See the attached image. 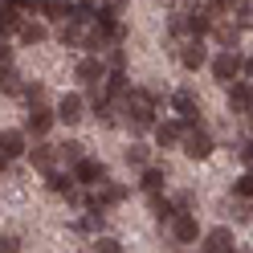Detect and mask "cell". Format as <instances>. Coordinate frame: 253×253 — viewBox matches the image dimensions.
Returning <instances> with one entry per match:
<instances>
[{
  "label": "cell",
  "mask_w": 253,
  "mask_h": 253,
  "mask_svg": "<svg viewBox=\"0 0 253 253\" xmlns=\"http://www.w3.org/2000/svg\"><path fill=\"white\" fill-rule=\"evenodd\" d=\"M94 29H98V21H57V41L66 45V49H90L94 41Z\"/></svg>",
  "instance_id": "obj_1"
},
{
  "label": "cell",
  "mask_w": 253,
  "mask_h": 253,
  "mask_svg": "<svg viewBox=\"0 0 253 253\" xmlns=\"http://www.w3.org/2000/svg\"><path fill=\"white\" fill-rule=\"evenodd\" d=\"M180 143H184V155H188V160H209V155H212V139H209V131H204L200 123H184Z\"/></svg>",
  "instance_id": "obj_2"
},
{
  "label": "cell",
  "mask_w": 253,
  "mask_h": 253,
  "mask_svg": "<svg viewBox=\"0 0 253 253\" xmlns=\"http://www.w3.org/2000/svg\"><path fill=\"white\" fill-rule=\"evenodd\" d=\"M209 66H212V78H216V82L229 86L233 78L241 74V53H237V45H233V49H220V53L209 61Z\"/></svg>",
  "instance_id": "obj_3"
},
{
  "label": "cell",
  "mask_w": 253,
  "mask_h": 253,
  "mask_svg": "<svg viewBox=\"0 0 253 253\" xmlns=\"http://www.w3.org/2000/svg\"><path fill=\"white\" fill-rule=\"evenodd\" d=\"M204 61H209L204 37H184V41H180V66H184V70H200Z\"/></svg>",
  "instance_id": "obj_4"
},
{
  "label": "cell",
  "mask_w": 253,
  "mask_h": 253,
  "mask_svg": "<svg viewBox=\"0 0 253 253\" xmlns=\"http://www.w3.org/2000/svg\"><path fill=\"white\" fill-rule=\"evenodd\" d=\"M209 33L216 37V45H220V49H233V45L241 41V25H237V21H229L225 12H220V17H212V29H209Z\"/></svg>",
  "instance_id": "obj_5"
},
{
  "label": "cell",
  "mask_w": 253,
  "mask_h": 253,
  "mask_svg": "<svg viewBox=\"0 0 253 253\" xmlns=\"http://www.w3.org/2000/svg\"><path fill=\"white\" fill-rule=\"evenodd\" d=\"M106 176H110V171H106L102 160H90V155H82V160L74 164V180H78V184H90V188H94V184L106 180Z\"/></svg>",
  "instance_id": "obj_6"
},
{
  "label": "cell",
  "mask_w": 253,
  "mask_h": 253,
  "mask_svg": "<svg viewBox=\"0 0 253 253\" xmlns=\"http://www.w3.org/2000/svg\"><path fill=\"white\" fill-rule=\"evenodd\" d=\"M126 196V188L123 184H115V180H98V184H94V192H90V204H98V209H110V204H119Z\"/></svg>",
  "instance_id": "obj_7"
},
{
  "label": "cell",
  "mask_w": 253,
  "mask_h": 253,
  "mask_svg": "<svg viewBox=\"0 0 253 253\" xmlns=\"http://www.w3.org/2000/svg\"><path fill=\"white\" fill-rule=\"evenodd\" d=\"M171 237H176V245H192L196 237H200L196 216L192 212H176V216H171Z\"/></svg>",
  "instance_id": "obj_8"
},
{
  "label": "cell",
  "mask_w": 253,
  "mask_h": 253,
  "mask_svg": "<svg viewBox=\"0 0 253 253\" xmlns=\"http://www.w3.org/2000/svg\"><path fill=\"white\" fill-rule=\"evenodd\" d=\"M82 110H86V98H82V94H61V102H57V119L66 123V126L82 123V119H86Z\"/></svg>",
  "instance_id": "obj_9"
},
{
  "label": "cell",
  "mask_w": 253,
  "mask_h": 253,
  "mask_svg": "<svg viewBox=\"0 0 253 253\" xmlns=\"http://www.w3.org/2000/svg\"><path fill=\"white\" fill-rule=\"evenodd\" d=\"M57 123V115H49L45 106H33L29 110V119H25V135H33V139H41V135H49V126Z\"/></svg>",
  "instance_id": "obj_10"
},
{
  "label": "cell",
  "mask_w": 253,
  "mask_h": 253,
  "mask_svg": "<svg viewBox=\"0 0 253 253\" xmlns=\"http://www.w3.org/2000/svg\"><path fill=\"white\" fill-rule=\"evenodd\" d=\"M74 78L82 86H90V82H98V78H106V61H102V53L98 57H82L78 61V70H74Z\"/></svg>",
  "instance_id": "obj_11"
},
{
  "label": "cell",
  "mask_w": 253,
  "mask_h": 253,
  "mask_svg": "<svg viewBox=\"0 0 253 253\" xmlns=\"http://www.w3.org/2000/svg\"><path fill=\"white\" fill-rule=\"evenodd\" d=\"M171 106L180 110L184 123H200V102H196L192 90H176V94H171Z\"/></svg>",
  "instance_id": "obj_12"
},
{
  "label": "cell",
  "mask_w": 253,
  "mask_h": 253,
  "mask_svg": "<svg viewBox=\"0 0 253 253\" xmlns=\"http://www.w3.org/2000/svg\"><path fill=\"white\" fill-rule=\"evenodd\" d=\"M225 90H229V106L237 110V115H249V106H253V86H245V82H237V78H233Z\"/></svg>",
  "instance_id": "obj_13"
},
{
  "label": "cell",
  "mask_w": 253,
  "mask_h": 253,
  "mask_svg": "<svg viewBox=\"0 0 253 253\" xmlns=\"http://www.w3.org/2000/svg\"><path fill=\"white\" fill-rule=\"evenodd\" d=\"M21 21H25V8L17 4V0H4V4H0V37H4V33H17Z\"/></svg>",
  "instance_id": "obj_14"
},
{
  "label": "cell",
  "mask_w": 253,
  "mask_h": 253,
  "mask_svg": "<svg viewBox=\"0 0 253 253\" xmlns=\"http://www.w3.org/2000/svg\"><path fill=\"white\" fill-rule=\"evenodd\" d=\"M184 135V119H168V123H155V143L160 147H176Z\"/></svg>",
  "instance_id": "obj_15"
},
{
  "label": "cell",
  "mask_w": 253,
  "mask_h": 253,
  "mask_svg": "<svg viewBox=\"0 0 253 253\" xmlns=\"http://www.w3.org/2000/svg\"><path fill=\"white\" fill-rule=\"evenodd\" d=\"M25 147H29L25 131H0V155H4V160H17V155H25Z\"/></svg>",
  "instance_id": "obj_16"
},
{
  "label": "cell",
  "mask_w": 253,
  "mask_h": 253,
  "mask_svg": "<svg viewBox=\"0 0 253 253\" xmlns=\"http://www.w3.org/2000/svg\"><path fill=\"white\" fill-rule=\"evenodd\" d=\"M204 253H233V233L220 225V229H212V233H204V245H200Z\"/></svg>",
  "instance_id": "obj_17"
},
{
  "label": "cell",
  "mask_w": 253,
  "mask_h": 253,
  "mask_svg": "<svg viewBox=\"0 0 253 253\" xmlns=\"http://www.w3.org/2000/svg\"><path fill=\"white\" fill-rule=\"evenodd\" d=\"M25 155H29V160H33V168H41V171H49V168L57 164V147H45V143L25 147Z\"/></svg>",
  "instance_id": "obj_18"
},
{
  "label": "cell",
  "mask_w": 253,
  "mask_h": 253,
  "mask_svg": "<svg viewBox=\"0 0 253 253\" xmlns=\"http://www.w3.org/2000/svg\"><path fill=\"white\" fill-rule=\"evenodd\" d=\"M98 21L102 25H115V21H123V12H126V0H98Z\"/></svg>",
  "instance_id": "obj_19"
},
{
  "label": "cell",
  "mask_w": 253,
  "mask_h": 253,
  "mask_svg": "<svg viewBox=\"0 0 253 253\" xmlns=\"http://www.w3.org/2000/svg\"><path fill=\"white\" fill-rule=\"evenodd\" d=\"M74 188H78L74 171H53V168H49V192H57V196H70Z\"/></svg>",
  "instance_id": "obj_20"
},
{
  "label": "cell",
  "mask_w": 253,
  "mask_h": 253,
  "mask_svg": "<svg viewBox=\"0 0 253 253\" xmlns=\"http://www.w3.org/2000/svg\"><path fill=\"white\" fill-rule=\"evenodd\" d=\"M17 33H21V41H25V45H41L45 37H49V29H45L41 21H21Z\"/></svg>",
  "instance_id": "obj_21"
},
{
  "label": "cell",
  "mask_w": 253,
  "mask_h": 253,
  "mask_svg": "<svg viewBox=\"0 0 253 253\" xmlns=\"http://www.w3.org/2000/svg\"><path fill=\"white\" fill-rule=\"evenodd\" d=\"M41 12L49 21H70L74 17V4H70V0H41Z\"/></svg>",
  "instance_id": "obj_22"
},
{
  "label": "cell",
  "mask_w": 253,
  "mask_h": 253,
  "mask_svg": "<svg viewBox=\"0 0 253 253\" xmlns=\"http://www.w3.org/2000/svg\"><path fill=\"white\" fill-rule=\"evenodd\" d=\"M139 184H143V192H164V184H168V171L164 168H143V180H139Z\"/></svg>",
  "instance_id": "obj_23"
},
{
  "label": "cell",
  "mask_w": 253,
  "mask_h": 253,
  "mask_svg": "<svg viewBox=\"0 0 253 253\" xmlns=\"http://www.w3.org/2000/svg\"><path fill=\"white\" fill-rule=\"evenodd\" d=\"M21 90H25V78L12 66H4V70H0V94H21Z\"/></svg>",
  "instance_id": "obj_24"
},
{
  "label": "cell",
  "mask_w": 253,
  "mask_h": 253,
  "mask_svg": "<svg viewBox=\"0 0 253 253\" xmlns=\"http://www.w3.org/2000/svg\"><path fill=\"white\" fill-rule=\"evenodd\" d=\"M123 160L131 164V168H147V160H151V147H143V143H131L123 151Z\"/></svg>",
  "instance_id": "obj_25"
},
{
  "label": "cell",
  "mask_w": 253,
  "mask_h": 253,
  "mask_svg": "<svg viewBox=\"0 0 253 253\" xmlns=\"http://www.w3.org/2000/svg\"><path fill=\"white\" fill-rule=\"evenodd\" d=\"M151 212H155V220H160V225H171V216H176V204H171V200H160V192H155Z\"/></svg>",
  "instance_id": "obj_26"
},
{
  "label": "cell",
  "mask_w": 253,
  "mask_h": 253,
  "mask_svg": "<svg viewBox=\"0 0 253 253\" xmlns=\"http://www.w3.org/2000/svg\"><path fill=\"white\" fill-rule=\"evenodd\" d=\"M229 216H233V220H253V196L233 200V204H229Z\"/></svg>",
  "instance_id": "obj_27"
},
{
  "label": "cell",
  "mask_w": 253,
  "mask_h": 253,
  "mask_svg": "<svg viewBox=\"0 0 253 253\" xmlns=\"http://www.w3.org/2000/svg\"><path fill=\"white\" fill-rule=\"evenodd\" d=\"M241 29H253V0H237V17H233Z\"/></svg>",
  "instance_id": "obj_28"
},
{
  "label": "cell",
  "mask_w": 253,
  "mask_h": 253,
  "mask_svg": "<svg viewBox=\"0 0 253 253\" xmlns=\"http://www.w3.org/2000/svg\"><path fill=\"white\" fill-rule=\"evenodd\" d=\"M57 155H61V160H70V164H78L86 151H82V143H78V139H70V143H61V147H57Z\"/></svg>",
  "instance_id": "obj_29"
},
{
  "label": "cell",
  "mask_w": 253,
  "mask_h": 253,
  "mask_svg": "<svg viewBox=\"0 0 253 253\" xmlns=\"http://www.w3.org/2000/svg\"><path fill=\"white\" fill-rule=\"evenodd\" d=\"M21 94H25V98L33 102V106H41V102H45V86H41V82H29V86H25Z\"/></svg>",
  "instance_id": "obj_30"
},
{
  "label": "cell",
  "mask_w": 253,
  "mask_h": 253,
  "mask_svg": "<svg viewBox=\"0 0 253 253\" xmlns=\"http://www.w3.org/2000/svg\"><path fill=\"white\" fill-rule=\"evenodd\" d=\"M94 249H98V253H119L123 245L115 241V237H94Z\"/></svg>",
  "instance_id": "obj_31"
},
{
  "label": "cell",
  "mask_w": 253,
  "mask_h": 253,
  "mask_svg": "<svg viewBox=\"0 0 253 253\" xmlns=\"http://www.w3.org/2000/svg\"><path fill=\"white\" fill-rule=\"evenodd\" d=\"M237 196H253V168L245 171L241 180H237Z\"/></svg>",
  "instance_id": "obj_32"
},
{
  "label": "cell",
  "mask_w": 253,
  "mask_h": 253,
  "mask_svg": "<svg viewBox=\"0 0 253 253\" xmlns=\"http://www.w3.org/2000/svg\"><path fill=\"white\" fill-rule=\"evenodd\" d=\"M0 253H21V237H0Z\"/></svg>",
  "instance_id": "obj_33"
},
{
  "label": "cell",
  "mask_w": 253,
  "mask_h": 253,
  "mask_svg": "<svg viewBox=\"0 0 253 253\" xmlns=\"http://www.w3.org/2000/svg\"><path fill=\"white\" fill-rule=\"evenodd\" d=\"M241 164L253 168V139H249V143H241Z\"/></svg>",
  "instance_id": "obj_34"
},
{
  "label": "cell",
  "mask_w": 253,
  "mask_h": 253,
  "mask_svg": "<svg viewBox=\"0 0 253 253\" xmlns=\"http://www.w3.org/2000/svg\"><path fill=\"white\" fill-rule=\"evenodd\" d=\"M4 66H12V49H8L4 41H0V70H4Z\"/></svg>",
  "instance_id": "obj_35"
},
{
  "label": "cell",
  "mask_w": 253,
  "mask_h": 253,
  "mask_svg": "<svg viewBox=\"0 0 253 253\" xmlns=\"http://www.w3.org/2000/svg\"><path fill=\"white\" fill-rule=\"evenodd\" d=\"M241 74H245L249 82H253V57H241Z\"/></svg>",
  "instance_id": "obj_36"
},
{
  "label": "cell",
  "mask_w": 253,
  "mask_h": 253,
  "mask_svg": "<svg viewBox=\"0 0 253 253\" xmlns=\"http://www.w3.org/2000/svg\"><path fill=\"white\" fill-rule=\"evenodd\" d=\"M229 4H237V0H212V8H220V12H225Z\"/></svg>",
  "instance_id": "obj_37"
},
{
  "label": "cell",
  "mask_w": 253,
  "mask_h": 253,
  "mask_svg": "<svg viewBox=\"0 0 253 253\" xmlns=\"http://www.w3.org/2000/svg\"><path fill=\"white\" fill-rule=\"evenodd\" d=\"M249 131H253V106H249Z\"/></svg>",
  "instance_id": "obj_38"
},
{
  "label": "cell",
  "mask_w": 253,
  "mask_h": 253,
  "mask_svg": "<svg viewBox=\"0 0 253 253\" xmlns=\"http://www.w3.org/2000/svg\"><path fill=\"white\" fill-rule=\"evenodd\" d=\"M4 164H8V160H4V155H0V171H4Z\"/></svg>",
  "instance_id": "obj_39"
},
{
  "label": "cell",
  "mask_w": 253,
  "mask_h": 253,
  "mask_svg": "<svg viewBox=\"0 0 253 253\" xmlns=\"http://www.w3.org/2000/svg\"><path fill=\"white\" fill-rule=\"evenodd\" d=\"M82 4H98V0H82Z\"/></svg>",
  "instance_id": "obj_40"
},
{
  "label": "cell",
  "mask_w": 253,
  "mask_h": 253,
  "mask_svg": "<svg viewBox=\"0 0 253 253\" xmlns=\"http://www.w3.org/2000/svg\"><path fill=\"white\" fill-rule=\"evenodd\" d=\"M164 4H176V0H164Z\"/></svg>",
  "instance_id": "obj_41"
},
{
  "label": "cell",
  "mask_w": 253,
  "mask_h": 253,
  "mask_svg": "<svg viewBox=\"0 0 253 253\" xmlns=\"http://www.w3.org/2000/svg\"><path fill=\"white\" fill-rule=\"evenodd\" d=\"M249 86H253V82H249Z\"/></svg>",
  "instance_id": "obj_42"
}]
</instances>
